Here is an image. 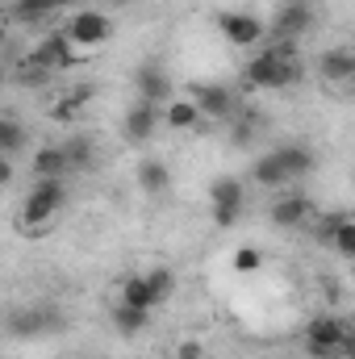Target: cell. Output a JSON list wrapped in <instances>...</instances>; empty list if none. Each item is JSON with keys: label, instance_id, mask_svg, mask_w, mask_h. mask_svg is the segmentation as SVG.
<instances>
[{"label": "cell", "instance_id": "1", "mask_svg": "<svg viewBox=\"0 0 355 359\" xmlns=\"http://www.w3.org/2000/svg\"><path fill=\"white\" fill-rule=\"evenodd\" d=\"M301 76H305V63H301L293 42H272L264 50H255V59L243 67V80L251 88H267V92L293 88V84H301Z\"/></svg>", "mask_w": 355, "mask_h": 359}, {"label": "cell", "instance_id": "2", "mask_svg": "<svg viewBox=\"0 0 355 359\" xmlns=\"http://www.w3.org/2000/svg\"><path fill=\"white\" fill-rule=\"evenodd\" d=\"M63 205H67V188H63V180H38V184L25 192V201H21L17 226H21L25 234H46V230L59 222Z\"/></svg>", "mask_w": 355, "mask_h": 359}, {"label": "cell", "instance_id": "3", "mask_svg": "<svg viewBox=\"0 0 355 359\" xmlns=\"http://www.w3.org/2000/svg\"><path fill=\"white\" fill-rule=\"evenodd\" d=\"M351 347H355L351 326L343 318L322 313V318H314L305 326V351H309V359H347Z\"/></svg>", "mask_w": 355, "mask_h": 359}, {"label": "cell", "instance_id": "4", "mask_svg": "<svg viewBox=\"0 0 355 359\" xmlns=\"http://www.w3.org/2000/svg\"><path fill=\"white\" fill-rule=\"evenodd\" d=\"M243 205H247V188L239 176H217L209 184V213L222 230H230L243 217Z\"/></svg>", "mask_w": 355, "mask_h": 359}, {"label": "cell", "instance_id": "5", "mask_svg": "<svg viewBox=\"0 0 355 359\" xmlns=\"http://www.w3.org/2000/svg\"><path fill=\"white\" fill-rule=\"evenodd\" d=\"M314 29V4L309 0H284L272 17V38L276 42H301L305 34Z\"/></svg>", "mask_w": 355, "mask_h": 359}, {"label": "cell", "instance_id": "6", "mask_svg": "<svg viewBox=\"0 0 355 359\" xmlns=\"http://www.w3.org/2000/svg\"><path fill=\"white\" fill-rule=\"evenodd\" d=\"M67 42L76 46V50H96V46H105L109 38H113V21L105 17V13H96V8H84V13H76L72 21H67Z\"/></svg>", "mask_w": 355, "mask_h": 359}, {"label": "cell", "instance_id": "7", "mask_svg": "<svg viewBox=\"0 0 355 359\" xmlns=\"http://www.w3.org/2000/svg\"><path fill=\"white\" fill-rule=\"evenodd\" d=\"M217 29H222V38H226L230 46H247V50H255V46L267 38L264 21H260L255 13H239V8L217 13Z\"/></svg>", "mask_w": 355, "mask_h": 359}, {"label": "cell", "instance_id": "8", "mask_svg": "<svg viewBox=\"0 0 355 359\" xmlns=\"http://www.w3.org/2000/svg\"><path fill=\"white\" fill-rule=\"evenodd\" d=\"M188 100L196 104L201 121H230L239 113L234 92L226 88V84H188Z\"/></svg>", "mask_w": 355, "mask_h": 359}, {"label": "cell", "instance_id": "9", "mask_svg": "<svg viewBox=\"0 0 355 359\" xmlns=\"http://www.w3.org/2000/svg\"><path fill=\"white\" fill-rule=\"evenodd\" d=\"M267 222L276 230H301V226L314 222V201L301 196V192H280L272 201V209H267Z\"/></svg>", "mask_w": 355, "mask_h": 359}, {"label": "cell", "instance_id": "10", "mask_svg": "<svg viewBox=\"0 0 355 359\" xmlns=\"http://www.w3.org/2000/svg\"><path fill=\"white\" fill-rule=\"evenodd\" d=\"M25 59H29V63H38L42 72L59 76V72H67V67L76 63V46L67 42V34H59V29H55V34H46V38H42Z\"/></svg>", "mask_w": 355, "mask_h": 359}, {"label": "cell", "instance_id": "11", "mask_svg": "<svg viewBox=\"0 0 355 359\" xmlns=\"http://www.w3.org/2000/svg\"><path fill=\"white\" fill-rule=\"evenodd\" d=\"M159 126H163V109L151 104V100H134L126 109V117H121V130H126L130 142H151Z\"/></svg>", "mask_w": 355, "mask_h": 359}, {"label": "cell", "instance_id": "12", "mask_svg": "<svg viewBox=\"0 0 355 359\" xmlns=\"http://www.w3.org/2000/svg\"><path fill=\"white\" fill-rule=\"evenodd\" d=\"M134 88H138V100H151V104H168L172 100V76L159 67V63H142L134 72Z\"/></svg>", "mask_w": 355, "mask_h": 359}, {"label": "cell", "instance_id": "13", "mask_svg": "<svg viewBox=\"0 0 355 359\" xmlns=\"http://www.w3.org/2000/svg\"><path fill=\"white\" fill-rule=\"evenodd\" d=\"M318 76H322L326 84H335V88H347V84L355 80L351 46H330V50H322V59H318Z\"/></svg>", "mask_w": 355, "mask_h": 359}, {"label": "cell", "instance_id": "14", "mask_svg": "<svg viewBox=\"0 0 355 359\" xmlns=\"http://www.w3.org/2000/svg\"><path fill=\"white\" fill-rule=\"evenodd\" d=\"M29 168H34V176H38V180H67V176H72V163H67L63 142L38 147V151H34V159H29Z\"/></svg>", "mask_w": 355, "mask_h": 359}, {"label": "cell", "instance_id": "15", "mask_svg": "<svg viewBox=\"0 0 355 359\" xmlns=\"http://www.w3.org/2000/svg\"><path fill=\"white\" fill-rule=\"evenodd\" d=\"M138 188H142L147 196H163V192L172 188V168H168L163 159L147 155V159L138 163Z\"/></svg>", "mask_w": 355, "mask_h": 359}, {"label": "cell", "instance_id": "16", "mask_svg": "<svg viewBox=\"0 0 355 359\" xmlns=\"http://www.w3.org/2000/svg\"><path fill=\"white\" fill-rule=\"evenodd\" d=\"M276 159H280V168H284V180L293 184V180H305L314 172V151L309 147H301V142H293V147H280L276 151Z\"/></svg>", "mask_w": 355, "mask_h": 359}, {"label": "cell", "instance_id": "17", "mask_svg": "<svg viewBox=\"0 0 355 359\" xmlns=\"http://www.w3.org/2000/svg\"><path fill=\"white\" fill-rule=\"evenodd\" d=\"M117 305H130V309H155L151 301V288H147V276H121L117 284Z\"/></svg>", "mask_w": 355, "mask_h": 359}, {"label": "cell", "instance_id": "18", "mask_svg": "<svg viewBox=\"0 0 355 359\" xmlns=\"http://www.w3.org/2000/svg\"><path fill=\"white\" fill-rule=\"evenodd\" d=\"M163 126H172V130H196L201 126V113H196V104L188 96H172L163 104Z\"/></svg>", "mask_w": 355, "mask_h": 359}, {"label": "cell", "instance_id": "19", "mask_svg": "<svg viewBox=\"0 0 355 359\" xmlns=\"http://www.w3.org/2000/svg\"><path fill=\"white\" fill-rule=\"evenodd\" d=\"M113 330L121 334V339H134V334H142L147 330V322H151V313L147 309H130V305H113Z\"/></svg>", "mask_w": 355, "mask_h": 359}, {"label": "cell", "instance_id": "20", "mask_svg": "<svg viewBox=\"0 0 355 359\" xmlns=\"http://www.w3.org/2000/svg\"><path fill=\"white\" fill-rule=\"evenodd\" d=\"M25 142H29V130H25L17 117H4V113H0V155L17 159V155L25 151Z\"/></svg>", "mask_w": 355, "mask_h": 359}, {"label": "cell", "instance_id": "21", "mask_svg": "<svg viewBox=\"0 0 355 359\" xmlns=\"http://www.w3.org/2000/svg\"><path fill=\"white\" fill-rule=\"evenodd\" d=\"M251 180H255L260 188H288V180H284V168H280L276 151H267V155H260V159L251 163Z\"/></svg>", "mask_w": 355, "mask_h": 359}, {"label": "cell", "instance_id": "22", "mask_svg": "<svg viewBox=\"0 0 355 359\" xmlns=\"http://www.w3.org/2000/svg\"><path fill=\"white\" fill-rule=\"evenodd\" d=\"M142 276H147V288H151V301H155V305H163V301L176 292L172 268H151V271H142Z\"/></svg>", "mask_w": 355, "mask_h": 359}, {"label": "cell", "instance_id": "23", "mask_svg": "<svg viewBox=\"0 0 355 359\" xmlns=\"http://www.w3.org/2000/svg\"><path fill=\"white\" fill-rule=\"evenodd\" d=\"M92 100V88H76L72 96H63V100H55V117L59 121H76L80 117V109Z\"/></svg>", "mask_w": 355, "mask_h": 359}, {"label": "cell", "instance_id": "24", "mask_svg": "<svg viewBox=\"0 0 355 359\" xmlns=\"http://www.w3.org/2000/svg\"><path fill=\"white\" fill-rule=\"evenodd\" d=\"M63 151H67V163H72V172H84V168H92V159H96V151H92V138H72V142H63Z\"/></svg>", "mask_w": 355, "mask_h": 359}, {"label": "cell", "instance_id": "25", "mask_svg": "<svg viewBox=\"0 0 355 359\" xmlns=\"http://www.w3.org/2000/svg\"><path fill=\"white\" fill-rule=\"evenodd\" d=\"M55 8H51V0H13V17L17 21H42V17H51Z\"/></svg>", "mask_w": 355, "mask_h": 359}, {"label": "cell", "instance_id": "26", "mask_svg": "<svg viewBox=\"0 0 355 359\" xmlns=\"http://www.w3.org/2000/svg\"><path fill=\"white\" fill-rule=\"evenodd\" d=\"M55 76L51 72H42L38 63H29V59H21L17 63V84H25V88H42V84H51Z\"/></svg>", "mask_w": 355, "mask_h": 359}, {"label": "cell", "instance_id": "27", "mask_svg": "<svg viewBox=\"0 0 355 359\" xmlns=\"http://www.w3.org/2000/svg\"><path fill=\"white\" fill-rule=\"evenodd\" d=\"M260 268H264V251H260V247H239V251H234V271H239V276L260 271Z\"/></svg>", "mask_w": 355, "mask_h": 359}, {"label": "cell", "instance_id": "28", "mask_svg": "<svg viewBox=\"0 0 355 359\" xmlns=\"http://www.w3.org/2000/svg\"><path fill=\"white\" fill-rule=\"evenodd\" d=\"M13 176H17V163H13L8 155H0V188H8V184H13Z\"/></svg>", "mask_w": 355, "mask_h": 359}, {"label": "cell", "instance_id": "29", "mask_svg": "<svg viewBox=\"0 0 355 359\" xmlns=\"http://www.w3.org/2000/svg\"><path fill=\"white\" fill-rule=\"evenodd\" d=\"M176 359H201V343H180V351H176Z\"/></svg>", "mask_w": 355, "mask_h": 359}, {"label": "cell", "instance_id": "30", "mask_svg": "<svg viewBox=\"0 0 355 359\" xmlns=\"http://www.w3.org/2000/svg\"><path fill=\"white\" fill-rule=\"evenodd\" d=\"M72 4H80V0H51V8H72Z\"/></svg>", "mask_w": 355, "mask_h": 359}, {"label": "cell", "instance_id": "31", "mask_svg": "<svg viewBox=\"0 0 355 359\" xmlns=\"http://www.w3.org/2000/svg\"><path fill=\"white\" fill-rule=\"evenodd\" d=\"M8 42V25H4V17H0V46Z\"/></svg>", "mask_w": 355, "mask_h": 359}, {"label": "cell", "instance_id": "32", "mask_svg": "<svg viewBox=\"0 0 355 359\" xmlns=\"http://www.w3.org/2000/svg\"><path fill=\"white\" fill-rule=\"evenodd\" d=\"M109 4H117V8H121V4H130V0H109Z\"/></svg>", "mask_w": 355, "mask_h": 359}, {"label": "cell", "instance_id": "33", "mask_svg": "<svg viewBox=\"0 0 355 359\" xmlns=\"http://www.w3.org/2000/svg\"><path fill=\"white\" fill-rule=\"evenodd\" d=\"M0 84H4V67H0Z\"/></svg>", "mask_w": 355, "mask_h": 359}]
</instances>
